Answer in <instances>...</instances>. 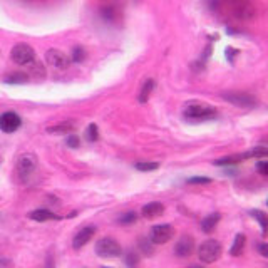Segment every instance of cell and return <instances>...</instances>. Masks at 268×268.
<instances>
[{"label":"cell","mask_w":268,"mask_h":268,"mask_svg":"<svg viewBox=\"0 0 268 268\" xmlns=\"http://www.w3.org/2000/svg\"><path fill=\"white\" fill-rule=\"evenodd\" d=\"M45 61H47L50 67L64 71V69H67L69 64H71V57L59 49H49L47 52H45Z\"/></svg>","instance_id":"cell-8"},{"label":"cell","mask_w":268,"mask_h":268,"mask_svg":"<svg viewBox=\"0 0 268 268\" xmlns=\"http://www.w3.org/2000/svg\"><path fill=\"white\" fill-rule=\"evenodd\" d=\"M252 216L258 221V223H260L263 237H267L268 235V215H265L260 210H255V211H252Z\"/></svg>","instance_id":"cell-19"},{"label":"cell","mask_w":268,"mask_h":268,"mask_svg":"<svg viewBox=\"0 0 268 268\" xmlns=\"http://www.w3.org/2000/svg\"><path fill=\"white\" fill-rule=\"evenodd\" d=\"M188 183L189 184H210L211 179L210 178H205V176H196V178H189Z\"/></svg>","instance_id":"cell-29"},{"label":"cell","mask_w":268,"mask_h":268,"mask_svg":"<svg viewBox=\"0 0 268 268\" xmlns=\"http://www.w3.org/2000/svg\"><path fill=\"white\" fill-rule=\"evenodd\" d=\"M101 15L109 22H116L118 18L121 17V12H119V8L111 2V3H108V5L101 7Z\"/></svg>","instance_id":"cell-14"},{"label":"cell","mask_w":268,"mask_h":268,"mask_svg":"<svg viewBox=\"0 0 268 268\" xmlns=\"http://www.w3.org/2000/svg\"><path fill=\"white\" fill-rule=\"evenodd\" d=\"M96 253L101 258H116L121 255V245L114 238H101L96 243Z\"/></svg>","instance_id":"cell-6"},{"label":"cell","mask_w":268,"mask_h":268,"mask_svg":"<svg viewBox=\"0 0 268 268\" xmlns=\"http://www.w3.org/2000/svg\"><path fill=\"white\" fill-rule=\"evenodd\" d=\"M174 235V230L171 225H156L151 228L149 240L154 245H164L168 243Z\"/></svg>","instance_id":"cell-7"},{"label":"cell","mask_w":268,"mask_h":268,"mask_svg":"<svg viewBox=\"0 0 268 268\" xmlns=\"http://www.w3.org/2000/svg\"><path fill=\"white\" fill-rule=\"evenodd\" d=\"M257 169H258V173H260V174L267 176V174H268V161H258Z\"/></svg>","instance_id":"cell-30"},{"label":"cell","mask_w":268,"mask_h":268,"mask_svg":"<svg viewBox=\"0 0 268 268\" xmlns=\"http://www.w3.org/2000/svg\"><path fill=\"white\" fill-rule=\"evenodd\" d=\"M184 116L188 119H195V121H206V119H213L216 116V111L208 104L191 103L184 109Z\"/></svg>","instance_id":"cell-2"},{"label":"cell","mask_w":268,"mask_h":268,"mask_svg":"<svg viewBox=\"0 0 268 268\" xmlns=\"http://www.w3.org/2000/svg\"><path fill=\"white\" fill-rule=\"evenodd\" d=\"M20 124H22V119L15 113H3L2 116H0V129L7 134L15 133L17 129L20 128Z\"/></svg>","instance_id":"cell-10"},{"label":"cell","mask_w":268,"mask_h":268,"mask_svg":"<svg viewBox=\"0 0 268 268\" xmlns=\"http://www.w3.org/2000/svg\"><path fill=\"white\" fill-rule=\"evenodd\" d=\"M67 146H71V147H79V137H77L76 134H69V137H67Z\"/></svg>","instance_id":"cell-31"},{"label":"cell","mask_w":268,"mask_h":268,"mask_svg":"<svg viewBox=\"0 0 268 268\" xmlns=\"http://www.w3.org/2000/svg\"><path fill=\"white\" fill-rule=\"evenodd\" d=\"M164 213V206L161 205L158 201H152V203H147V205L142 206L141 210V215L144 216L147 220H152V218H158Z\"/></svg>","instance_id":"cell-13"},{"label":"cell","mask_w":268,"mask_h":268,"mask_svg":"<svg viewBox=\"0 0 268 268\" xmlns=\"http://www.w3.org/2000/svg\"><path fill=\"white\" fill-rule=\"evenodd\" d=\"M71 59L74 62H82L86 59V50L84 47H81V45H76V47L72 49V55Z\"/></svg>","instance_id":"cell-26"},{"label":"cell","mask_w":268,"mask_h":268,"mask_svg":"<svg viewBox=\"0 0 268 268\" xmlns=\"http://www.w3.org/2000/svg\"><path fill=\"white\" fill-rule=\"evenodd\" d=\"M154 89V81L152 79H147L144 84H142L141 91H139V96H137V99H139V103H147V99L151 98V92Z\"/></svg>","instance_id":"cell-18"},{"label":"cell","mask_w":268,"mask_h":268,"mask_svg":"<svg viewBox=\"0 0 268 268\" xmlns=\"http://www.w3.org/2000/svg\"><path fill=\"white\" fill-rule=\"evenodd\" d=\"M27 79H29V76L25 72H12L5 77V82H8V84H24Z\"/></svg>","instance_id":"cell-21"},{"label":"cell","mask_w":268,"mask_h":268,"mask_svg":"<svg viewBox=\"0 0 268 268\" xmlns=\"http://www.w3.org/2000/svg\"><path fill=\"white\" fill-rule=\"evenodd\" d=\"M152 243L151 240H146V238H141L139 240V250L142 252V255H146V257H151L152 253H154V247H152Z\"/></svg>","instance_id":"cell-24"},{"label":"cell","mask_w":268,"mask_h":268,"mask_svg":"<svg viewBox=\"0 0 268 268\" xmlns=\"http://www.w3.org/2000/svg\"><path fill=\"white\" fill-rule=\"evenodd\" d=\"M10 57L18 66H29L35 59V50L29 44H15L10 50Z\"/></svg>","instance_id":"cell-4"},{"label":"cell","mask_w":268,"mask_h":268,"mask_svg":"<svg viewBox=\"0 0 268 268\" xmlns=\"http://www.w3.org/2000/svg\"><path fill=\"white\" fill-rule=\"evenodd\" d=\"M124 262H126L128 268H137L139 267V253L129 250L126 255H124Z\"/></svg>","instance_id":"cell-22"},{"label":"cell","mask_w":268,"mask_h":268,"mask_svg":"<svg viewBox=\"0 0 268 268\" xmlns=\"http://www.w3.org/2000/svg\"><path fill=\"white\" fill-rule=\"evenodd\" d=\"M158 168H159L158 163H149V161H141V163L136 164V169H139V171H154Z\"/></svg>","instance_id":"cell-27"},{"label":"cell","mask_w":268,"mask_h":268,"mask_svg":"<svg viewBox=\"0 0 268 268\" xmlns=\"http://www.w3.org/2000/svg\"><path fill=\"white\" fill-rule=\"evenodd\" d=\"M245 245H247V237H245L243 233H238L237 237H235V242L232 245V248H230V255L240 257L245 250Z\"/></svg>","instance_id":"cell-16"},{"label":"cell","mask_w":268,"mask_h":268,"mask_svg":"<svg viewBox=\"0 0 268 268\" xmlns=\"http://www.w3.org/2000/svg\"><path fill=\"white\" fill-rule=\"evenodd\" d=\"M223 99L238 106V108H253L257 104L255 98L250 94H245V92H225Z\"/></svg>","instance_id":"cell-9"},{"label":"cell","mask_w":268,"mask_h":268,"mask_svg":"<svg viewBox=\"0 0 268 268\" xmlns=\"http://www.w3.org/2000/svg\"><path fill=\"white\" fill-rule=\"evenodd\" d=\"M96 235V226H84V228H81L79 232L76 233V237L72 240V247L76 248V250H79L82 248L84 245H87L91 242V238Z\"/></svg>","instance_id":"cell-12"},{"label":"cell","mask_w":268,"mask_h":268,"mask_svg":"<svg viewBox=\"0 0 268 268\" xmlns=\"http://www.w3.org/2000/svg\"><path fill=\"white\" fill-rule=\"evenodd\" d=\"M37 169V158L30 152L22 154L17 161V174L20 178V181H27Z\"/></svg>","instance_id":"cell-5"},{"label":"cell","mask_w":268,"mask_h":268,"mask_svg":"<svg viewBox=\"0 0 268 268\" xmlns=\"http://www.w3.org/2000/svg\"><path fill=\"white\" fill-rule=\"evenodd\" d=\"M193 250H195V240H193V237H189V235H183L176 242V245H174V253L179 258L189 257Z\"/></svg>","instance_id":"cell-11"},{"label":"cell","mask_w":268,"mask_h":268,"mask_svg":"<svg viewBox=\"0 0 268 268\" xmlns=\"http://www.w3.org/2000/svg\"><path fill=\"white\" fill-rule=\"evenodd\" d=\"M220 220H221V215L220 213H211V215H208L205 220L201 221V230L205 233H211L213 230L216 228V225L220 223Z\"/></svg>","instance_id":"cell-15"},{"label":"cell","mask_w":268,"mask_h":268,"mask_svg":"<svg viewBox=\"0 0 268 268\" xmlns=\"http://www.w3.org/2000/svg\"><path fill=\"white\" fill-rule=\"evenodd\" d=\"M188 268H205V267H201V265H189Z\"/></svg>","instance_id":"cell-33"},{"label":"cell","mask_w":268,"mask_h":268,"mask_svg":"<svg viewBox=\"0 0 268 268\" xmlns=\"http://www.w3.org/2000/svg\"><path fill=\"white\" fill-rule=\"evenodd\" d=\"M74 126L71 123H64V124H59V126H52V128H47V133H57V134H71L72 133Z\"/></svg>","instance_id":"cell-23"},{"label":"cell","mask_w":268,"mask_h":268,"mask_svg":"<svg viewBox=\"0 0 268 268\" xmlns=\"http://www.w3.org/2000/svg\"><path fill=\"white\" fill-rule=\"evenodd\" d=\"M98 137H99V129L96 124H89L86 129V139L89 141V142H94V141H98Z\"/></svg>","instance_id":"cell-25"},{"label":"cell","mask_w":268,"mask_h":268,"mask_svg":"<svg viewBox=\"0 0 268 268\" xmlns=\"http://www.w3.org/2000/svg\"><path fill=\"white\" fill-rule=\"evenodd\" d=\"M29 74L32 77H35V79H42V77H45V69L40 62H30Z\"/></svg>","instance_id":"cell-20"},{"label":"cell","mask_w":268,"mask_h":268,"mask_svg":"<svg viewBox=\"0 0 268 268\" xmlns=\"http://www.w3.org/2000/svg\"><path fill=\"white\" fill-rule=\"evenodd\" d=\"M198 257L203 263H215L221 257V245L216 240H206L198 248Z\"/></svg>","instance_id":"cell-3"},{"label":"cell","mask_w":268,"mask_h":268,"mask_svg":"<svg viewBox=\"0 0 268 268\" xmlns=\"http://www.w3.org/2000/svg\"><path fill=\"white\" fill-rule=\"evenodd\" d=\"M29 218L35 221H49V220H59V216L50 213L49 210H35L29 213Z\"/></svg>","instance_id":"cell-17"},{"label":"cell","mask_w":268,"mask_h":268,"mask_svg":"<svg viewBox=\"0 0 268 268\" xmlns=\"http://www.w3.org/2000/svg\"><path fill=\"white\" fill-rule=\"evenodd\" d=\"M258 250H260V255L268 258V243H262L260 247H258Z\"/></svg>","instance_id":"cell-32"},{"label":"cell","mask_w":268,"mask_h":268,"mask_svg":"<svg viewBox=\"0 0 268 268\" xmlns=\"http://www.w3.org/2000/svg\"><path fill=\"white\" fill-rule=\"evenodd\" d=\"M104 268H109V267H104Z\"/></svg>","instance_id":"cell-35"},{"label":"cell","mask_w":268,"mask_h":268,"mask_svg":"<svg viewBox=\"0 0 268 268\" xmlns=\"http://www.w3.org/2000/svg\"><path fill=\"white\" fill-rule=\"evenodd\" d=\"M136 220H137V213H134V211H129V213L123 215L121 218H119V223H121V225H131Z\"/></svg>","instance_id":"cell-28"},{"label":"cell","mask_w":268,"mask_h":268,"mask_svg":"<svg viewBox=\"0 0 268 268\" xmlns=\"http://www.w3.org/2000/svg\"><path fill=\"white\" fill-rule=\"evenodd\" d=\"M213 10H225L230 15L248 20L255 15V7L250 0H210Z\"/></svg>","instance_id":"cell-1"},{"label":"cell","mask_w":268,"mask_h":268,"mask_svg":"<svg viewBox=\"0 0 268 268\" xmlns=\"http://www.w3.org/2000/svg\"><path fill=\"white\" fill-rule=\"evenodd\" d=\"M108 2H113V0H108Z\"/></svg>","instance_id":"cell-34"}]
</instances>
